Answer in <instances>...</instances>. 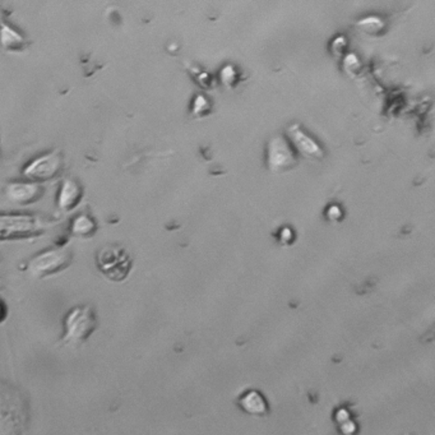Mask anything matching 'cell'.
I'll return each instance as SVG.
<instances>
[{
	"label": "cell",
	"mask_w": 435,
	"mask_h": 435,
	"mask_svg": "<svg viewBox=\"0 0 435 435\" xmlns=\"http://www.w3.org/2000/svg\"><path fill=\"white\" fill-rule=\"evenodd\" d=\"M63 157L59 151H51L46 155L39 156L24 169V175L32 182H42L56 178L62 169Z\"/></svg>",
	"instance_id": "6"
},
{
	"label": "cell",
	"mask_w": 435,
	"mask_h": 435,
	"mask_svg": "<svg viewBox=\"0 0 435 435\" xmlns=\"http://www.w3.org/2000/svg\"><path fill=\"white\" fill-rule=\"evenodd\" d=\"M7 316H8V308L4 304V301L0 300V323H3L6 321Z\"/></svg>",
	"instance_id": "13"
},
{
	"label": "cell",
	"mask_w": 435,
	"mask_h": 435,
	"mask_svg": "<svg viewBox=\"0 0 435 435\" xmlns=\"http://www.w3.org/2000/svg\"><path fill=\"white\" fill-rule=\"evenodd\" d=\"M83 191L80 185L73 179H65L62 182V187L58 194V208L62 212H69L73 208L78 206Z\"/></svg>",
	"instance_id": "8"
},
{
	"label": "cell",
	"mask_w": 435,
	"mask_h": 435,
	"mask_svg": "<svg viewBox=\"0 0 435 435\" xmlns=\"http://www.w3.org/2000/svg\"><path fill=\"white\" fill-rule=\"evenodd\" d=\"M96 223L87 214H79L71 222V232L76 237H89L95 232Z\"/></svg>",
	"instance_id": "12"
},
{
	"label": "cell",
	"mask_w": 435,
	"mask_h": 435,
	"mask_svg": "<svg viewBox=\"0 0 435 435\" xmlns=\"http://www.w3.org/2000/svg\"><path fill=\"white\" fill-rule=\"evenodd\" d=\"M99 319L95 309L91 305H79L69 310L63 321V336L60 343L63 346H77L83 343L95 332Z\"/></svg>",
	"instance_id": "2"
},
{
	"label": "cell",
	"mask_w": 435,
	"mask_h": 435,
	"mask_svg": "<svg viewBox=\"0 0 435 435\" xmlns=\"http://www.w3.org/2000/svg\"><path fill=\"white\" fill-rule=\"evenodd\" d=\"M97 266L105 276L119 282L128 276L132 261L123 249L105 248L97 255Z\"/></svg>",
	"instance_id": "5"
},
{
	"label": "cell",
	"mask_w": 435,
	"mask_h": 435,
	"mask_svg": "<svg viewBox=\"0 0 435 435\" xmlns=\"http://www.w3.org/2000/svg\"><path fill=\"white\" fill-rule=\"evenodd\" d=\"M30 421V404L19 388L0 382V435H24Z\"/></svg>",
	"instance_id": "1"
},
{
	"label": "cell",
	"mask_w": 435,
	"mask_h": 435,
	"mask_svg": "<svg viewBox=\"0 0 435 435\" xmlns=\"http://www.w3.org/2000/svg\"><path fill=\"white\" fill-rule=\"evenodd\" d=\"M239 404L244 411L250 415H264L268 411V406L263 395L257 391H249L240 397Z\"/></svg>",
	"instance_id": "11"
},
{
	"label": "cell",
	"mask_w": 435,
	"mask_h": 435,
	"mask_svg": "<svg viewBox=\"0 0 435 435\" xmlns=\"http://www.w3.org/2000/svg\"><path fill=\"white\" fill-rule=\"evenodd\" d=\"M44 189L37 182H10L6 188V197L8 198L12 203L19 206H27L35 203L42 197Z\"/></svg>",
	"instance_id": "7"
},
{
	"label": "cell",
	"mask_w": 435,
	"mask_h": 435,
	"mask_svg": "<svg viewBox=\"0 0 435 435\" xmlns=\"http://www.w3.org/2000/svg\"><path fill=\"white\" fill-rule=\"evenodd\" d=\"M71 253L67 248L50 249L31 259L27 271L33 278H45L62 272L71 264Z\"/></svg>",
	"instance_id": "3"
},
{
	"label": "cell",
	"mask_w": 435,
	"mask_h": 435,
	"mask_svg": "<svg viewBox=\"0 0 435 435\" xmlns=\"http://www.w3.org/2000/svg\"><path fill=\"white\" fill-rule=\"evenodd\" d=\"M27 41L12 26L0 21V45L9 51H19L26 46Z\"/></svg>",
	"instance_id": "10"
},
{
	"label": "cell",
	"mask_w": 435,
	"mask_h": 435,
	"mask_svg": "<svg viewBox=\"0 0 435 435\" xmlns=\"http://www.w3.org/2000/svg\"><path fill=\"white\" fill-rule=\"evenodd\" d=\"M289 135L295 142V146L305 156H310V157H322L323 156V152L318 147V144L314 141H312L304 132H301L298 126H293L289 129Z\"/></svg>",
	"instance_id": "9"
},
{
	"label": "cell",
	"mask_w": 435,
	"mask_h": 435,
	"mask_svg": "<svg viewBox=\"0 0 435 435\" xmlns=\"http://www.w3.org/2000/svg\"><path fill=\"white\" fill-rule=\"evenodd\" d=\"M50 222L42 221L39 217L1 214L0 216V239L31 237L49 228Z\"/></svg>",
	"instance_id": "4"
}]
</instances>
